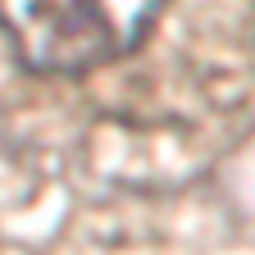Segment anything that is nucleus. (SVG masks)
I'll return each instance as SVG.
<instances>
[{
  "instance_id": "obj_1",
  "label": "nucleus",
  "mask_w": 255,
  "mask_h": 255,
  "mask_svg": "<svg viewBox=\"0 0 255 255\" xmlns=\"http://www.w3.org/2000/svg\"><path fill=\"white\" fill-rule=\"evenodd\" d=\"M169 0H0V27L32 73H91L132 55Z\"/></svg>"
}]
</instances>
